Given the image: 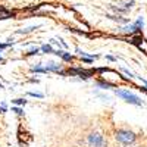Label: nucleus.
<instances>
[{"instance_id":"f257e3e1","label":"nucleus","mask_w":147,"mask_h":147,"mask_svg":"<svg viewBox=\"0 0 147 147\" xmlns=\"http://www.w3.org/2000/svg\"><path fill=\"white\" fill-rule=\"evenodd\" d=\"M115 138H116V141H119L121 144L129 146V144H132L134 141H136L137 136H136L132 131H129V129H118L116 134H115Z\"/></svg>"},{"instance_id":"f03ea898","label":"nucleus","mask_w":147,"mask_h":147,"mask_svg":"<svg viewBox=\"0 0 147 147\" xmlns=\"http://www.w3.org/2000/svg\"><path fill=\"white\" fill-rule=\"evenodd\" d=\"M115 94L119 96L121 99H124L125 102L131 103V105H136V106H141L143 105V100L140 99V97L136 96V94H132V93H129L128 90H115Z\"/></svg>"},{"instance_id":"7ed1b4c3","label":"nucleus","mask_w":147,"mask_h":147,"mask_svg":"<svg viewBox=\"0 0 147 147\" xmlns=\"http://www.w3.org/2000/svg\"><path fill=\"white\" fill-rule=\"evenodd\" d=\"M87 141L94 146V147H103L105 146V140H103V136L99 132H91L90 136L87 137Z\"/></svg>"},{"instance_id":"20e7f679","label":"nucleus","mask_w":147,"mask_h":147,"mask_svg":"<svg viewBox=\"0 0 147 147\" xmlns=\"http://www.w3.org/2000/svg\"><path fill=\"white\" fill-rule=\"evenodd\" d=\"M44 68H46V71H47V72H57V74L60 72V74H63V72H62V65H59V63H55V62H50V63H47V65H46Z\"/></svg>"},{"instance_id":"39448f33","label":"nucleus","mask_w":147,"mask_h":147,"mask_svg":"<svg viewBox=\"0 0 147 147\" xmlns=\"http://www.w3.org/2000/svg\"><path fill=\"white\" fill-rule=\"evenodd\" d=\"M31 72H35V74H46L47 71H46L44 66H41V63H37L35 66L31 68Z\"/></svg>"},{"instance_id":"423d86ee","label":"nucleus","mask_w":147,"mask_h":147,"mask_svg":"<svg viewBox=\"0 0 147 147\" xmlns=\"http://www.w3.org/2000/svg\"><path fill=\"white\" fill-rule=\"evenodd\" d=\"M40 50L44 52V53H55V52H56V50H53V47H52L50 44H43Z\"/></svg>"},{"instance_id":"0eeeda50","label":"nucleus","mask_w":147,"mask_h":147,"mask_svg":"<svg viewBox=\"0 0 147 147\" xmlns=\"http://www.w3.org/2000/svg\"><path fill=\"white\" fill-rule=\"evenodd\" d=\"M96 84H97V87H100V88H103V90H107V88L112 87L109 82H103V81H97Z\"/></svg>"},{"instance_id":"6e6552de","label":"nucleus","mask_w":147,"mask_h":147,"mask_svg":"<svg viewBox=\"0 0 147 147\" xmlns=\"http://www.w3.org/2000/svg\"><path fill=\"white\" fill-rule=\"evenodd\" d=\"M12 103L16 105V106H25L27 105V100L25 99H15V100H12Z\"/></svg>"},{"instance_id":"1a4fd4ad","label":"nucleus","mask_w":147,"mask_h":147,"mask_svg":"<svg viewBox=\"0 0 147 147\" xmlns=\"http://www.w3.org/2000/svg\"><path fill=\"white\" fill-rule=\"evenodd\" d=\"M12 112H15L16 115L22 116V115H24V109H21V107H18V106H13V107H12Z\"/></svg>"},{"instance_id":"9d476101","label":"nucleus","mask_w":147,"mask_h":147,"mask_svg":"<svg viewBox=\"0 0 147 147\" xmlns=\"http://www.w3.org/2000/svg\"><path fill=\"white\" fill-rule=\"evenodd\" d=\"M60 57H62V59L65 60V62H71V60H72V56H71V53H66V52H63Z\"/></svg>"},{"instance_id":"9b49d317","label":"nucleus","mask_w":147,"mask_h":147,"mask_svg":"<svg viewBox=\"0 0 147 147\" xmlns=\"http://www.w3.org/2000/svg\"><path fill=\"white\" fill-rule=\"evenodd\" d=\"M28 94H30V96H32V97H37V99H43V97H44L41 93H34V91H30Z\"/></svg>"},{"instance_id":"f8f14e48","label":"nucleus","mask_w":147,"mask_h":147,"mask_svg":"<svg viewBox=\"0 0 147 147\" xmlns=\"http://www.w3.org/2000/svg\"><path fill=\"white\" fill-rule=\"evenodd\" d=\"M38 50H40V49H37V47H35V49H32V50H30V53H28V55H30V56L37 55V53H38Z\"/></svg>"},{"instance_id":"ddd939ff","label":"nucleus","mask_w":147,"mask_h":147,"mask_svg":"<svg viewBox=\"0 0 147 147\" xmlns=\"http://www.w3.org/2000/svg\"><path fill=\"white\" fill-rule=\"evenodd\" d=\"M10 44H5V43H0V50H3V49H6V47H9Z\"/></svg>"},{"instance_id":"4468645a","label":"nucleus","mask_w":147,"mask_h":147,"mask_svg":"<svg viewBox=\"0 0 147 147\" xmlns=\"http://www.w3.org/2000/svg\"><path fill=\"white\" fill-rule=\"evenodd\" d=\"M0 112H6V106H5V105L0 106Z\"/></svg>"},{"instance_id":"2eb2a0df","label":"nucleus","mask_w":147,"mask_h":147,"mask_svg":"<svg viewBox=\"0 0 147 147\" xmlns=\"http://www.w3.org/2000/svg\"><path fill=\"white\" fill-rule=\"evenodd\" d=\"M0 60H3V59H2V50H0Z\"/></svg>"},{"instance_id":"dca6fc26","label":"nucleus","mask_w":147,"mask_h":147,"mask_svg":"<svg viewBox=\"0 0 147 147\" xmlns=\"http://www.w3.org/2000/svg\"><path fill=\"white\" fill-rule=\"evenodd\" d=\"M0 88H3V85H2V84H0Z\"/></svg>"}]
</instances>
